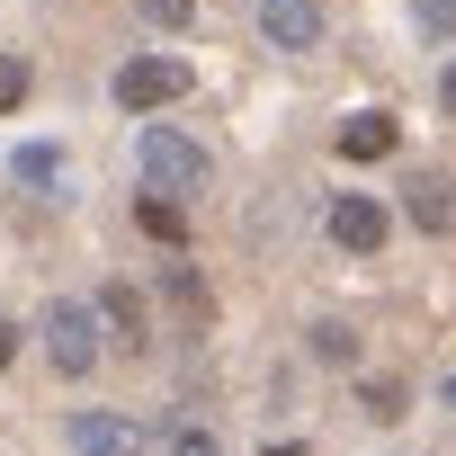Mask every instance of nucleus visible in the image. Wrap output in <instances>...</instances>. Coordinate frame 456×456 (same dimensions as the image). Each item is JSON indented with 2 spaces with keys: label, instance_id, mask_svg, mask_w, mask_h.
Segmentation results:
<instances>
[{
  "label": "nucleus",
  "instance_id": "nucleus-2",
  "mask_svg": "<svg viewBox=\"0 0 456 456\" xmlns=\"http://www.w3.org/2000/svg\"><path fill=\"white\" fill-rule=\"evenodd\" d=\"M188 90H197V72H188L179 54H134V63L117 72V108H126V117L170 108V99H188Z\"/></svg>",
  "mask_w": 456,
  "mask_h": 456
},
{
  "label": "nucleus",
  "instance_id": "nucleus-14",
  "mask_svg": "<svg viewBox=\"0 0 456 456\" xmlns=\"http://www.w3.org/2000/svg\"><path fill=\"white\" fill-rule=\"evenodd\" d=\"M411 19H420L429 45H447V37H456V0H411Z\"/></svg>",
  "mask_w": 456,
  "mask_h": 456
},
{
  "label": "nucleus",
  "instance_id": "nucleus-4",
  "mask_svg": "<svg viewBox=\"0 0 456 456\" xmlns=\"http://www.w3.org/2000/svg\"><path fill=\"white\" fill-rule=\"evenodd\" d=\"M63 438H72V456H143V438H152V429H143L134 411H72V429H63Z\"/></svg>",
  "mask_w": 456,
  "mask_h": 456
},
{
  "label": "nucleus",
  "instance_id": "nucleus-5",
  "mask_svg": "<svg viewBox=\"0 0 456 456\" xmlns=\"http://www.w3.org/2000/svg\"><path fill=\"white\" fill-rule=\"evenodd\" d=\"M260 37L278 54H314L322 45V0H260Z\"/></svg>",
  "mask_w": 456,
  "mask_h": 456
},
{
  "label": "nucleus",
  "instance_id": "nucleus-10",
  "mask_svg": "<svg viewBox=\"0 0 456 456\" xmlns=\"http://www.w3.org/2000/svg\"><path fill=\"white\" fill-rule=\"evenodd\" d=\"M161 296H170V314H179L188 331H206V322H215V296H206V278H197V269H161Z\"/></svg>",
  "mask_w": 456,
  "mask_h": 456
},
{
  "label": "nucleus",
  "instance_id": "nucleus-12",
  "mask_svg": "<svg viewBox=\"0 0 456 456\" xmlns=\"http://www.w3.org/2000/svg\"><path fill=\"white\" fill-rule=\"evenodd\" d=\"M314 358H322V367H349V358H358V331H349V322H314Z\"/></svg>",
  "mask_w": 456,
  "mask_h": 456
},
{
  "label": "nucleus",
  "instance_id": "nucleus-9",
  "mask_svg": "<svg viewBox=\"0 0 456 456\" xmlns=\"http://www.w3.org/2000/svg\"><path fill=\"white\" fill-rule=\"evenodd\" d=\"M403 215H411V224H420V233L438 242V233H447V224H456V206H447V179H438V170H429V179H411V188H403Z\"/></svg>",
  "mask_w": 456,
  "mask_h": 456
},
{
  "label": "nucleus",
  "instance_id": "nucleus-17",
  "mask_svg": "<svg viewBox=\"0 0 456 456\" xmlns=\"http://www.w3.org/2000/svg\"><path fill=\"white\" fill-rule=\"evenodd\" d=\"M19 99H28V63H19V54H0V117H10Z\"/></svg>",
  "mask_w": 456,
  "mask_h": 456
},
{
  "label": "nucleus",
  "instance_id": "nucleus-11",
  "mask_svg": "<svg viewBox=\"0 0 456 456\" xmlns=\"http://www.w3.org/2000/svg\"><path fill=\"white\" fill-rule=\"evenodd\" d=\"M10 170H19L28 188H63V179H72V161H63L54 143H19V152H10Z\"/></svg>",
  "mask_w": 456,
  "mask_h": 456
},
{
  "label": "nucleus",
  "instance_id": "nucleus-1",
  "mask_svg": "<svg viewBox=\"0 0 456 456\" xmlns=\"http://www.w3.org/2000/svg\"><path fill=\"white\" fill-rule=\"evenodd\" d=\"M134 161H143L152 197H188V188H206V143H197V134H179V126H143Z\"/></svg>",
  "mask_w": 456,
  "mask_h": 456
},
{
  "label": "nucleus",
  "instance_id": "nucleus-7",
  "mask_svg": "<svg viewBox=\"0 0 456 456\" xmlns=\"http://www.w3.org/2000/svg\"><path fill=\"white\" fill-rule=\"evenodd\" d=\"M331 242H340V251H358V260H367V251H385V206H376V197H358V188H349V197H331Z\"/></svg>",
  "mask_w": 456,
  "mask_h": 456
},
{
  "label": "nucleus",
  "instance_id": "nucleus-16",
  "mask_svg": "<svg viewBox=\"0 0 456 456\" xmlns=\"http://www.w3.org/2000/svg\"><path fill=\"white\" fill-rule=\"evenodd\" d=\"M134 10H143L152 28H188V19H197V0H134Z\"/></svg>",
  "mask_w": 456,
  "mask_h": 456
},
{
  "label": "nucleus",
  "instance_id": "nucleus-19",
  "mask_svg": "<svg viewBox=\"0 0 456 456\" xmlns=\"http://www.w3.org/2000/svg\"><path fill=\"white\" fill-rule=\"evenodd\" d=\"M19 358V322H0V367H10Z\"/></svg>",
  "mask_w": 456,
  "mask_h": 456
},
{
  "label": "nucleus",
  "instance_id": "nucleus-13",
  "mask_svg": "<svg viewBox=\"0 0 456 456\" xmlns=\"http://www.w3.org/2000/svg\"><path fill=\"white\" fill-rule=\"evenodd\" d=\"M134 215H143V233H152V242H188V224H179V206H170V197H143Z\"/></svg>",
  "mask_w": 456,
  "mask_h": 456
},
{
  "label": "nucleus",
  "instance_id": "nucleus-3",
  "mask_svg": "<svg viewBox=\"0 0 456 456\" xmlns=\"http://www.w3.org/2000/svg\"><path fill=\"white\" fill-rule=\"evenodd\" d=\"M45 358H54V376H90V367L108 358L90 305H54V314H45Z\"/></svg>",
  "mask_w": 456,
  "mask_h": 456
},
{
  "label": "nucleus",
  "instance_id": "nucleus-18",
  "mask_svg": "<svg viewBox=\"0 0 456 456\" xmlns=\"http://www.w3.org/2000/svg\"><path fill=\"white\" fill-rule=\"evenodd\" d=\"M170 456H215V447H206L197 429H179V438H170Z\"/></svg>",
  "mask_w": 456,
  "mask_h": 456
},
{
  "label": "nucleus",
  "instance_id": "nucleus-8",
  "mask_svg": "<svg viewBox=\"0 0 456 456\" xmlns=\"http://www.w3.org/2000/svg\"><path fill=\"white\" fill-rule=\"evenodd\" d=\"M403 143V126L385 117V108H358V117H340V161H385Z\"/></svg>",
  "mask_w": 456,
  "mask_h": 456
},
{
  "label": "nucleus",
  "instance_id": "nucleus-15",
  "mask_svg": "<svg viewBox=\"0 0 456 456\" xmlns=\"http://www.w3.org/2000/svg\"><path fill=\"white\" fill-rule=\"evenodd\" d=\"M358 403H367V420H403V411H411V394H403V385H385V376H376Z\"/></svg>",
  "mask_w": 456,
  "mask_h": 456
},
{
  "label": "nucleus",
  "instance_id": "nucleus-20",
  "mask_svg": "<svg viewBox=\"0 0 456 456\" xmlns=\"http://www.w3.org/2000/svg\"><path fill=\"white\" fill-rule=\"evenodd\" d=\"M260 456H305V447H296V438H269V447H260Z\"/></svg>",
  "mask_w": 456,
  "mask_h": 456
},
{
  "label": "nucleus",
  "instance_id": "nucleus-6",
  "mask_svg": "<svg viewBox=\"0 0 456 456\" xmlns=\"http://www.w3.org/2000/svg\"><path fill=\"white\" fill-rule=\"evenodd\" d=\"M90 322H99V349H126V358L152 340V331H143V296H134V287H99Z\"/></svg>",
  "mask_w": 456,
  "mask_h": 456
}]
</instances>
